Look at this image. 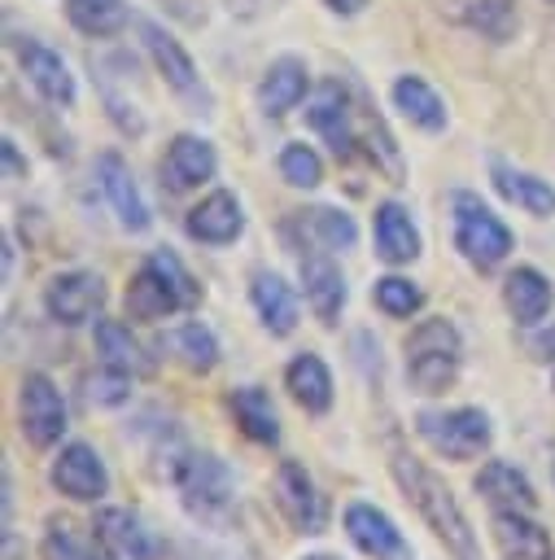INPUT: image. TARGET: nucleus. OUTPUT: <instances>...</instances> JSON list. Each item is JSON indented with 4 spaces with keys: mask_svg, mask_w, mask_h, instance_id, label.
Segmentation results:
<instances>
[{
    "mask_svg": "<svg viewBox=\"0 0 555 560\" xmlns=\"http://www.w3.org/2000/svg\"><path fill=\"white\" fill-rule=\"evenodd\" d=\"M332 13H341V18H354V13H363L367 9V0H323Z\"/></svg>",
    "mask_w": 555,
    "mask_h": 560,
    "instance_id": "4c0bfd02",
    "label": "nucleus"
},
{
    "mask_svg": "<svg viewBox=\"0 0 555 560\" xmlns=\"http://www.w3.org/2000/svg\"><path fill=\"white\" fill-rule=\"evenodd\" d=\"M96 354H101V363L122 368V372H131V376L149 368L144 346H140V341L131 337V328L118 324V319H96Z\"/></svg>",
    "mask_w": 555,
    "mask_h": 560,
    "instance_id": "2f4dec72",
    "label": "nucleus"
},
{
    "mask_svg": "<svg viewBox=\"0 0 555 560\" xmlns=\"http://www.w3.org/2000/svg\"><path fill=\"white\" fill-rule=\"evenodd\" d=\"M454 245L472 267L489 271L511 254V228L476 192H454Z\"/></svg>",
    "mask_w": 555,
    "mask_h": 560,
    "instance_id": "423d86ee",
    "label": "nucleus"
},
{
    "mask_svg": "<svg viewBox=\"0 0 555 560\" xmlns=\"http://www.w3.org/2000/svg\"><path fill=\"white\" fill-rule=\"evenodd\" d=\"M306 122L315 127V136L336 153V158H358L367 153L389 179H402V153L393 144V136L385 131V122L376 118L367 92L358 83L345 79H323L306 105Z\"/></svg>",
    "mask_w": 555,
    "mask_h": 560,
    "instance_id": "f257e3e1",
    "label": "nucleus"
},
{
    "mask_svg": "<svg viewBox=\"0 0 555 560\" xmlns=\"http://www.w3.org/2000/svg\"><path fill=\"white\" fill-rule=\"evenodd\" d=\"M420 438L446 455V459H472L489 446L494 429H489V416L481 407H450V411H420L415 420Z\"/></svg>",
    "mask_w": 555,
    "mask_h": 560,
    "instance_id": "6e6552de",
    "label": "nucleus"
},
{
    "mask_svg": "<svg viewBox=\"0 0 555 560\" xmlns=\"http://www.w3.org/2000/svg\"><path fill=\"white\" fill-rule=\"evenodd\" d=\"M371 298H376V306H380L385 315H393V319L415 315V311H420V302H424L420 284H415V280H406V276H385V280H376Z\"/></svg>",
    "mask_w": 555,
    "mask_h": 560,
    "instance_id": "f704fd0d",
    "label": "nucleus"
},
{
    "mask_svg": "<svg viewBox=\"0 0 555 560\" xmlns=\"http://www.w3.org/2000/svg\"><path fill=\"white\" fill-rule=\"evenodd\" d=\"M476 490H481V499H485L494 512H507V508L529 512V508L538 503V494H533L529 477H524L520 468L503 464V459H489V464L476 472Z\"/></svg>",
    "mask_w": 555,
    "mask_h": 560,
    "instance_id": "a878e982",
    "label": "nucleus"
},
{
    "mask_svg": "<svg viewBox=\"0 0 555 560\" xmlns=\"http://www.w3.org/2000/svg\"><path fill=\"white\" fill-rule=\"evenodd\" d=\"M170 346H175V354H179L188 368H197V372H210V368L219 363V341H214V332H210L205 324H184V328L170 337Z\"/></svg>",
    "mask_w": 555,
    "mask_h": 560,
    "instance_id": "72a5a7b5",
    "label": "nucleus"
},
{
    "mask_svg": "<svg viewBox=\"0 0 555 560\" xmlns=\"http://www.w3.org/2000/svg\"><path fill=\"white\" fill-rule=\"evenodd\" d=\"M275 503H280V512L288 516V525L297 534H319L323 521H328L323 494L315 490V481L306 477V468L293 464V459H284L280 472H275Z\"/></svg>",
    "mask_w": 555,
    "mask_h": 560,
    "instance_id": "ddd939ff",
    "label": "nucleus"
},
{
    "mask_svg": "<svg viewBox=\"0 0 555 560\" xmlns=\"http://www.w3.org/2000/svg\"><path fill=\"white\" fill-rule=\"evenodd\" d=\"M520 0H441V13L494 44L511 39V31L520 26Z\"/></svg>",
    "mask_w": 555,
    "mask_h": 560,
    "instance_id": "412c9836",
    "label": "nucleus"
},
{
    "mask_svg": "<svg viewBox=\"0 0 555 560\" xmlns=\"http://www.w3.org/2000/svg\"><path fill=\"white\" fill-rule=\"evenodd\" d=\"M249 298H253L258 319H262L275 337H284V332L297 328V298H293V289H288L275 271H253V280H249Z\"/></svg>",
    "mask_w": 555,
    "mask_h": 560,
    "instance_id": "bb28decb",
    "label": "nucleus"
},
{
    "mask_svg": "<svg viewBox=\"0 0 555 560\" xmlns=\"http://www.w3.org/2000/svg\"><path fill=\"white\" fill-rule=\"evenodd\" d=\"M503 302L516 324H538L551 311V280L538 267H516L503 280Z\"/></svg>",
    "mask_w": 555,
    "mask_h": 560,
    "instance_id": "cd10ccee",
    "label": "nucleus"
},
{
    "mask_svg": "<svg viewBox=\"0 0 555 560\" xmlns=\"http://www.w3.org/2000/svg\"><path fill=\"white\" fill-rule=\"evenodd\" d=\"M96 184H101V192H105V201H109V210L118 214V223L127 228V232H144L149 223H153V214H149V201L140 197V184H135V175H131V166L122 162V153H101L96 158Z\"/></svg>",
    "mask_w": 555,
    "mask_h": 560,
    "instance_id": "f8f14e48",
    "label": "nucleus"
},
{
    "mask_svg": "<svg viewBox=\"0 0 555 560\" xmlns=\"http://www.w3.org/2000/svg\"><path fill=\"white\" fill-rule=\"evenodd\" d=\"M533 350H538L542 359H551V363H555V324H551V328H546V332L533 341Z\"/></svg>",
    "mask_w": 555,
    "mask_h": 560,
    "instance_id": "58836bf2",
    "label": "nucleus"
},
{
    "mask_svg": "<svg viewBox=\"0 0 555 560\" xmlns=\"http://www.w3.org/2000/svg\"><path fill=\"white\" fill-rule=\"evenodd\" d=\"M140 39H144V52L153 57L162 83H166L184 105H192L197 114H205V109L214 105V96H210V88H205V79H201V70H197V61L188 57V48H184L162 22H149V18H140Z\"/></svg>",
    "mask_w": 555,
    "mask_h": 560,
    "instance_id": "0eeeda50",
    "label": "nucleus"
},
{
    "mask_svg": "<svg viewBox=\"0 0 555 560\" xmlns=\"http://www.w3.org/2000/svg\"><path fill=\"white\" fill-rule=\"evenodd\" d=\"M240 232H245V210L227 188H214L188 210V236L201 245H232Z\"/></svg>",
    "mask_w": 555,
    "mask_h": 560,
    "instance_id": "f3484780",
    "label": "nucleus"
},
{
    "mask_svg": "<svg viewBox=\"0 0 555 560\" xmlns=\"http://www.w3.org/2000/svg\"><path fill=\"white\" fill-rule=\"evenodd\" d=\"M44 306L57 324L74 328V324H87L101 306H105V280L96 271H61L52 276V284L44 289Z\"/></svg>",
    "mask_w": 555,
    "mask_h": 560,
    "instance_id": "9b49d317",
    "label": "nucleus"
},
{
    "mask_svg": "<svg viewBox=\"0 0 555 560\" xmlns=\"http://www.w3.org/2000/svg\"><path fill=\"white\" fill-rule=\"evenodd\" d=\"M284 385H288V394L297 398V407H306V411H328L332 407V372H328V363L319 359V354H297L288 368H284Z\"/></svg>",
    "mask_w": 555,
    "mask_h": 560,
    "instance_id": "c85d7f7f",
    "label": "nucleus"
},
{
    "mask_svg": "<svg viewBox=\"0 0 555 560\" xmlns=\"http://www.w3.org/2000/svg\"><path fill=\"white\" fill-rule=\"evenodd\" d=\"M489 179H494V188H498L511 206H520L524 214H538V219H551V214H555V188H551V179H542V175H533V171H520V166H511V162H503V158L489 162Z\"/></svg>",
    "mask_w": 555,
    "mask_h": 560,
    "instance_id": "4be33fe9",
    "label": "nucleus"
},
{
    "mask_svg": "<svg viewBox=\"0 0 555 560\" xmlns=\"http://www.w3.org/2000/svg\"><path fill=\"white\" fill-rule=\"evenodd\" d=\"M66 18L87 39H114L131 22V9L127 0H66Z\"/></svg>",
    "mask_w": 555,
    "mask_h": 560,
    "instance_id": "c756f323",
    "label": "nucleus"
},
{
    "mask_svg": "<svg viewBox=\"0 0 555 560\" xmlns=\"http://www.w3.org/2000/svg\"><path fill=\"white\" fill-rule=\"evenodd\" d=\"M83 389H87V402H92V407H118V402L131 398V372L101 363V372H92V376L83 381Z\"/></svg>",
    "mask_w": 555,
    "mask_h": 560,
    "instance_id": "e433bc0d",
    "label": "nucleus"
},
{
    "mask_svg": "<svg viewBox=\"0 0 555 560\" xmlns=\"http://www.w3.org/2000/svg\"><path fill=\"white\" fill-rule=\"evenodd\" d=\"M345 534H350V542L358 551H367L376 560H415L406 538H402V529L371 503H350L345 508Z\"/></svg>",
    "mask_w": 555,
    "mask_h": 560,
    "instance_id": "4468645a",
    "label": "nucleus"
},
{
    "mask_svg": "<svg viewBox=\"0 0 555 560\" xmlns=\"http://www.w3.org/2000/svg\"><path fill=\"white\" fill-rule=\"evenodd\" d=\"M214 171H219V153H214V144L205 136H188L184 131V136L170 140V149L162 158V184H170L175 192L214 179Z\"/></svg>",
    "mask_w": 555,
    "mask_h": 560,
    "instance_id": "6ab92c4d",
    "label": "nucleus"
},
{
    "mask_svg": "<svg viewBox=\"0 0 555 560\" xmlns=\"http://www.w3.org/2000/svg\"><path fill=\"white\" fill-rule=\"evenodd\" d=\"M13 57H17L26 83H31L48 105H66V109L74 105V74H70V66L61 61L57 48H48V44L35 39V35H17V39H13Z\"/></svg>",
    "mask_w": 555,
    "mask_h": 560,
    "instance_id": "9d476101",
    "label": "nucleus"
},
{
    "mask_svg": "<svg viewBox=\"0 0 555 560\" xmlns=\"http://www.w3.org/2000/svg\"><path fill=\"white\" fill-rule=\"evenodd\" d=\"M463 363V337L446 315L420 319L406 337V376L420 394H441L454 385Z\"/></svg>",
    "mask_w": 555,
    "mask_h": 560,
    "instance_id": "20e7f679",
    "label": "nucleus"
},
{
    "mask_svg": "<svg viewBox=\"0 0 555 560\" xmlns=\"http://www.w3.org/2000/svg\"><path fill=\"white\" fill-rule=\"evenodd\" d=\"M389 96H393V109H402V118H411L415 127H424V131H446L450 114H446V101L437 96V88H433L428 79H420V74H398L393 88H389Z\"/></svg>",
    "mask_w": 555,
    "mask_h": 560,
    "instance_id": "b1692460",
    "label": "nucleus"
},
{
    "mask_svg": "<svg viewBox=\"0 0 555 560\" xmlns=\"http://www.w3.org/2000/svg\"><path fill=\"white\" fill-rule=\"evenodd\" d=\"M52 486L70 499H101L109 490V472H105V459L87 446V442H70L61 446V455L52 459Z\"/></svg>",
    "mask_w": 555,
    "mask_h": 560,
    "instance_id": "dca6fc26",
    "label": "nucleus"
},
{
    "mask_svg": "<svg viewBox=\"0 0 555 560\" xmlns=\"http://www.w3.org/2000/svg\"><path fill=\"white\" fill-rule=\"evenodd\" d=\"M302 289H306L310 311L332 328L341 319V306H345V276L328 249L302 254Z\"/></svg>",
    "mask_w": 555,
    "mask_h": 560,
    "instance_id": "a211bd4d",
    "label": "nucleus"
},
{
    "mask_svg": "<svg viewBox=\"0 0 555 560\" xmlns=\"http://www.w3.org/2000/svg\"><path fill=\"white\" fill-rule=\"evenodd\" d=\"M232 411H236V424L253 438V442H280V416L271 407V398L258 389V385H240L232 394Z\"/></svg>",
    "mask_w": 555,
    "mask_h": 560,
    "instance_id": "7c9ffc66",
    "label": "nucleus"
},
{
    "mask_svg": "<svg viewBox=\"0 0 555 560\" xmlns=\"http://www.w3.org/2000/svg\"><path fill=\"white\" fill-rule=\"evenodd\" d=\"M197 298H201V289L188 276V267L170 249H153L127 284V315L153 324V319H166V315L192 306Z\"/></svg>",
    "mask_w": 555,
    "mask_h": 560,
    "instance_id": "7ed1b4c3",
    "label": "nucleus"
},
{
    "mask_svg": "<svg viewBox=\"0 0 555 560\" xmlns=\"http://www.w3.org/2000/svg\"><path fill=\"white\" fill-rule=\"evenodd\" d=\"M494 542L503 560H551V534L529 512H494Z\"/></svg>",
    "mask_w": 555,
    "mask_h": 560,
    "instance_id": "5701e85b",
    "label": "nucleus"
},
{
    "mask_svg": "<svg viewBox=\"0 0 555 560\" xmlns=\"http://www.w3.org/2000/svg\"><path fill=\"white\" fill-rule=\"evenodd\" d=\"M302 560H336L332 551H315V556H302Z\"/></svg>",
    "mask_w": 555,
    "mask_h": 560,
    "instance_id": "ea45409f",
    "label": "nucleus"
},
{
    "mask_svg": "<svg viewBox=\"0 0 555 560\" xmlns=\"http://www.w3.org/2000/svg\"><path fill=\"white\" fill-rule=\"evenodd\" d=\"M389 472L398 481V490L406 494V503L420 512V521L433 529V538L454 556V560H481V547H476V534L459 508V499L450 494V486L428 468L420 464L415 455L406 451H393L389 455Z\"/></svg>",
    "mask_w": 555,
    "mask_h": 560,
    "instance_id": "f03ea898",
    "label": "nucleus"
},
{
    "mask_svg": "<svg viewBox=\"0 0 555 560\" xmlns=\"http://www.w3.org/2000/svg\"><path fill=\"white\" fill-rule=\"evenodd\" d=\"M551 4H555V0H551Z\"/></svg>",
    "mask_w": 555,
    "mask_h": 560,
    "instance_id": "a19ab883",
    "label": "nucleus"
},
{
    "mask_svg": "<svg viewBox=\"0 0 555 560\" xmlns=\"http://www.w3.org/2000/svg\"><path fill=\"white\" fill-rule=\"evenodd\" d=\"M17 411H22V433H26L31 446H57L61 442V433H66V398L44 372H31L22 381Z\"/></svg>",
    "mask_w": 555,
    "mask_h": 560,
    "instance_id": "1a4fd4ad",
    "label": "nucleus"
},
{
    "mask_svg": "<svg viewBox=\"0 0 555 560\" xmlns=\"http://www.w3.org/2000/svg\"><path fill=\"white\" fill-rule=\"evenodd\" d=\"M302 223L310 228V236L323 245V249H350L358 241V228L345 210H332V206H315L302 214Z\"/></svg>",
    "mask_w": 555,
    "mask_h": 560,
    "instance_id": "473e14b6",
    "label": "nucleus"
},
{
    "mask_svg": "<svg viewBox=\"0 0 555 560\" xmlns=\"http://www.w3.org/2000/svg\"><path fill=\"white\" fill-rule=\"evenodd\" d=\"M306 88H310L306 61L293 57V52H284V57H275V61L262 70V79H258V105H262L267 118H280V114H288V109L302 105Z\"/></svg>",
    "mask_w": 555,
    "mask_h": 560,
    "instance_id": "aec40b11",
    "label": "nucleus"
},
{
    "mask_svg": "<svg viewBox=\"0 0 555 560\" xmlns=\"http://www.w3.org/2000/svg\"><path fill=\"white\" fill-rule=\"evenodd\" d=\"M371 232H376V254H380L385 262H411V258H420V228L411 223L406 206L380 201Z\"/></svg>",
    "mask_w": 555,
    "mask_h": 560,
    "instance_id": "393cba45",
    "label": "nucleus"
},
{
    "mask_svg": "<svg viewBox=\"0 0 555 560\" xmlns=\"http://www.w3.org/2000/svg\"><path fill=\"white\" fill-rule=\"evenodd\" d=\"M170 477H175V490H179L184 508L197 521H223L232 512L236 481H232V472H227V464L219 455L179 451V459L170 464Z\"/></svg>",
    "mask_w": 555,
    "mask_h": 560,
    "instance_id": "39448f33",
    "label": "nucleus"
},
{
    "mask_svg": "<svg viewBox=\"0 0 555 560\" xmlns=\"http://www.w3.org/2000/svg\"><path fill=\"white\" fill-rule=\"evenodd\" d=\"M280 175L293 184V188H315L323 179V162L310 144H284L280 149Z\"/></svg>",
    "mask_w": 555,
    "mask_h": 560,
    "instance_id": "c9c22d12",
    "label": "nucleus"
},
{
    "mask_svg": "<svg viewBox=\"0 0 555 560\" xmlns=\"http://www.w3.org/2000/svg\"><path fill=\"white\" fill-rule=\"evenodd\" d=\"M92 529H96V542H101V551L109 560H157L153 534L127 508H101L96 521H92Z\"/></svg>",
    "mask_w": 555,
    "mask_h": 560,
    "instance_id": "2eb2a0df",
    "label": "nucleus"
}]
</instances>
